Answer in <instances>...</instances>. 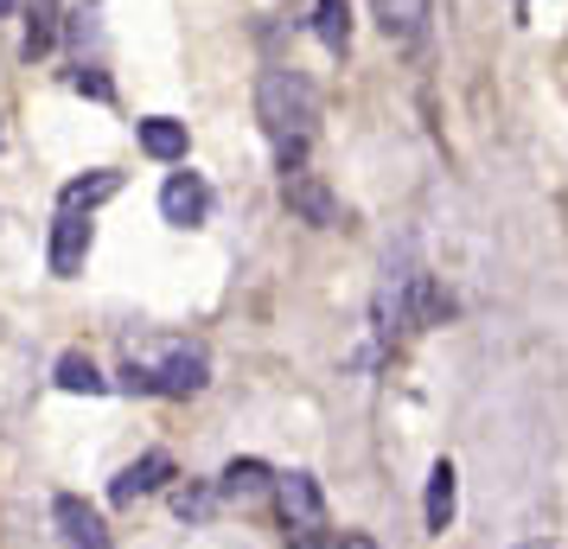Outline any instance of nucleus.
I'll return each mask as SVG.
<instances>
[{
  "instance_id": "obj_20",
  "label": "nucleus",
  "mask_w": 568,
  "mask_h": 549,
  "mask_svg": "<svg viewBox=\"0 0 568 549\" xmlns=\"http://www.w3.org/2000/svg\"><path fill=\"white\" fill-rule=\"evenodd\" d=\"M524 549H549V537H537V543H524Z\"/></svg>"
},
{
  "instance_id": "obj_5",
  "label": "nucleus",
  "mask_w": 568,
  "mask_h": 549,
  "mask_svg": "<svg viewBox=\"0 0 568 549\" xmlns=\"http://www.w3.org/2000/svg\"><path fill=\"white\" fill-rule=\"evenodd\" d=\"M282 205L294 211L301 224H313V231H333V224H338V199L326 192V180H320V173H307V166L282 180Z\"/></svg>"
},
{
  "instance_id": "obj_4",
  "label": "nucleus",
  "mask_w": 568,
  "mask_h": 549,
  "mask_svg": "<svg viewBox=\"0 0 568 549\" xmlns=\"http://www.w3.org/2000/svg\"><path fill=\"white\" fill-rule=\"evenodd\" d=\"M173 479H180V467H173V454H141V460H129V467L115 472V486H109V505H122V511H129V505H141V498L148 492H160V486H173Z\"/></svg>"
},
{
  "instance_id": "obj_1",
  "label": "nucleus",
  "mask_w": 568,
  "mask_h": 549,
  "mask_svg": "<svg viewBox=\"0 0 568 549\" xmlns=\"http://www.w3.org/2000/svg\"><path fill=\"white\" fill-rule=\"evenodd\" d=\"M211 384V358L185 333H129L122 339V390L134 396H199Z\"/></svg>"
},
{
  "instance_id": "obj_15",
  "label": "nucleus",
  "mask_w": 568,
  "mask_h": 549,
  "mask_svg": "<svg viewBox=\"0 0 568 549\" xmlns=\"http://www.w3.org/2000/svg\"><path fill=\"white\" fill-rule=\"evenodd\" d=\"M52 384H58L64 396H103V390H109L103 365H97L90 352H64V358L52 365Z\"/></svg>"
},
{
  "instance_id": "obj_2",
  "label": "nucleus",
  "mask_w": 568,
  "mask_h": 549,
  "mask_svg": "<svg viewBox=\"0 0 568 549\" xmlns=\"http://www.w3.org/2000/svg\"><path fill=\"white\" fill-rule=\"evenodd\" d=\"M256 122L268 129V141H275L282 173H301L307 141H313V122H320V96H313L307 71H294V64H268V71L256 78Z\"/></svg>"
},
{
  "instance_id": "obj_18",
  "label": "nucleus",
  "mask_w": 568,
  "mask_h": 549,
  "mask_svg": "<svg viewBox=\"0 0 568 549\" xmlns=\"http://www.w3.org/2000/svg\"><path fill=\"white\" fill-rule=\"evenodd\" d=\"M71 90H78V96H90V103H115V83H109L97 64H78V71H71Z\"/></svg>"
},
{
  "instance_id": "obj_12",
  "label": "nucleus",
  "mask_w": 568,
  "mask_h": 549,
  "mask_svg": "<svg viewBox=\"0 0 568 549\" xmlns=\"http://www.w3.org/2000/svg\"><path fill=\"white\" fill-rule=\"evenodd\" d=\"M58 32H64V7H58V0H27V39H20V58H27V64L52 58Z\"/></svg>"
},
{
  "instance_id": "obj_8",
  "label": "nucleus",
  "mask_w": 568,
  "mask_h": 549,
  "mask_svg": "<svg viewBox=\"0 0 568 549\" xmlns=\"http://www.w3.org/2000/svg\"><path fill=\"white\" fill-rule=\"evenodd\" d=\"M90 236H97L90 211H58V224H52V275H78L83 256H90Z\"/></svg>"
},
{
  "instance_id": "obj_9",
  "label": "nucleus",
  "mask_w": 568,
  "mask_h": 549,
  "mask_svg": "<svg viewBox=\"0 0 568 549\" xmlns=\"http://www.w3.org/2000/svg\"><path fill=\"white\" fill-rule=\"evenodd\" d=\"M217 498H231V505H262V498H275V467H268V460H231L224 479H217Z\"/></svg>"
},
{
  "instance_id": "obj_10",
  "label": "nucleus",
  "mask_w": 568,
  "mask_h": 549,
  "mask_svg": "<svg viewBox=\"0 0 568 549\" xmlns=\"http://www.w3.org/2000/svg\"><path fill=\"white\" fill-rule=\"evenodd\" d=\"M454 505H460V472H454V460H435V467H428V498H422V518H428L435 537H447Z\"/></svg>"
},
{
  "instance_id": "obj_11",
  "label": "nucleus",
  "mask_w": 568,
  "mask_h": 549,
  "mask_svg": "<svg viewBox=\"0 0 568 549\" xmlns=\"http://www.w3.org/2000/svg\"><path fill=\"white\" fill-rule=\"evenodd\" d=\"M134 141H141V154L148 160H185V148H192V134H185V122H173V115H141L134 122Z\"/></svg>"
},
{
  "instance_id": "obj_6",
  "label": "nucleus",
  "mask_w": 568,
  "mask_h": 549,
  "mask_svg": "<svg viewBox=\"0 0 568 549\" xmlns=\"http://www.w3.org/2000/svg\"><path fill=\"white\" fill-rule=\"evenodd\" d=\"M160 217H166L173 231L205 224V217H211V185L199 180V173H173V180L160 185Z\"/></svg>"
},
{
  "instance_id": "obj_7",
  "label": "nucleus",
  "mask_w": 568,
  "mask_h": 549,
  "mask_svg": "<svg viewBox=\"0 0 568 549\" xmlns=\"http://www.w3.org/2000/svg\"><path fill=\"white\" fill-rule=\"evenodd\" d=\"M52 518H58V537L71 549H109V523L97 505H83L78 492H58L52 498Z\"/></svg>"
},
{
  "instance_id": "obj_19",
  "label": "nucleus",
  "mask_w": 568,
  "mask_h": 549,
  "mask_svg": "<svg viewBox=\"0 0 568 549\" xmlns=\"http://www.w3.org/2000/svg\"><path fill=\"white\" fill-rule=\"evenodd\" d=\"M333 549H377V543H371V537H364V530H345V537H338Z\"/></svg>"
},
{
  "instance_id": "obj_21",
  "label": "nucleus",
  "mask_w": 568,
  "mask_h": 549,
  "mask_svg": "<svg viewBox=\"0 0 568 549\" xmlns=\"http://www.w3.org/2000/svg\"><path fill=\"white\" fill-rule=\"evenodd\" d=\"M7 13H13V0H0V20H7Z\"/></svg>"
},
{
  "instance_id": "obj_14",
  "label": "nucleus",
  "mask_w": 568,
  "mask_h": 549,
  "mask_svg": "<svg viewBox=\"0 0 568 549\" xmlns=\"http://www.w3.org/2000/svg\"><path fill=\"white\" fill-rule=\"evenodd\" d=\"M115 192H122V173L97 166V173H78V180L58 192V211H97V205H109Z\"/></svg>"
},
{
  "instance_id": "obj_3",
  "label": "nucleus",
  "mask_w": 568,
  "mask_h": 549,
  "mask_svg": "<svg viewBox=\"0 0 568 549\" xmlns=\"http://www.w3.org/2000/svg\"><path fill=\"white\" fill-rule=\"evenodd\" d=\"M275 511H282L294 549L326 543V498H320V479H313V472H282V479H275Z\"/></svg>"
},
{
  "instance_id": "obj_13",
  "label": "nucleus",
  "mask_w": 568,
  "mask_h": 549,
  "mask_svg": "<svg viewBox=\"0 0 568 549\" xmlns=\"http://www.w3.org/2000/svg\"><path fill=\"white\" fill-rule=\"evenodd\" d=\"M377 7V27L396 39V45H422L428 32V0H371Z\"/></svg>"
},
{
  "instance_id": "obj_17",
  "label": "nucleus",
  "mask_w": 568,
  "mask_h": 549,
  "mask_svg": "<svg viewBox=\"0 0 568 549\" xmlns=\"http://www.w3.org/2000/svg\"><path fill=\"white\" fill-rule=\"evenodd\" d=\"M173 511H180L185 523H205L211 511H217V486H205V479H185V486H173Z\"/></svg>"
},
{
  "instance_id": "obj_16",
  "label": "nucleus",
  "mask_w": 568,
  "mask_h": 549,
  "mask_svg": "<svg viewBox=\"0 0 568 549\" xmlns=\"http://www.w3.org/2000/svg\"><path fill=\"white\" fill-rule=\"evenodd\" d=\"M313 32H320V45L333 58L352 52V0H320L313 7Z\"/></svg>"
}]
</instances>
